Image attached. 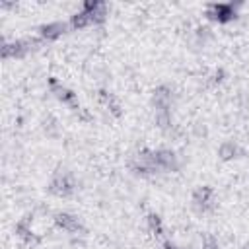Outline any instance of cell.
I'll return each instance as SVG.
<instances>
[{
	"label": "cell",
	"mask_w": 249,
	"mask_h": 249,
	"mask_svg": "<svg viewBox=\"0 0 249 249\" xmlns=\"http://www.w3.org/2000/svg\"><path fill=\"white\" fill-rule=\"evenodd\" d=\"M54 222H56L58 228H62V230L68 231V233H76V231L82 230L80 220H78L74 214H68V212H58V214H54Z\"/></svg>",
	"instance_id": "obj_6"
},
{
	"label": "cell",
	"mask_w": 249,
	"mask_h": 249,
	"mask_svg": "<svg viewBox=\"0 0 249 249\" xmlns=\"http://www.w3.org/2000/svg\"><path fill=\"white\" fill-rule=\"evenodd\" d=\"M51 91H53V93H54V97H56L58 101H62L64 105L72 107L74 111H78V109H80V103H78V99H76V93H74L72 89H68L66 86L58 84L56 80H51Z\"/></svg>",
	"instance_id": "obj_4"
},
{
	"label": "cell",
	"mask_w": 249,
	"mask_h": 249,
	"mask_svg": "<svg viewBox=\"0 0 249 249\" xmlns=\"http://www.w3.org/2000/svg\"><path fill=\"white\" fill-rule=\"evenodd\" d=\"M152 105H154V111H169L171 109V88L167 86L156 88L152 95Z\"/></svg>",
	"instance_id": "obj_5"
},
{
	"label": "cell",
	"mask_w": 249,
	"mask_h": 249,
	"mask_svg": "<svg viewBox=\"0 0 249 249\" xmlns=\"http://www.w3.org/2000/svg\"><path fill=\"white\" fill-rule=\"evenodd\" d=\"M66 29H68V23H64V21H53V23H47V25H41L39 27V37L41 39H47V41H53V39H58Z\"/></svg>",
	"instance_id": "obj_7"
},
{
	"label": "cell",
	"mask_w": 249,
	"mask_h": 249,
	"mask_svg": "<svg viewBox=\"0 0 249 249\" xmlns=\"http://www.w3.org/2000/svg\"><path fill=\"white\" fill-rule=\"evenodd\" d=\"M76 189V181L72 177V173L68 171H56L51 179V185H49V191L56 196H70Z\"/></svg>",
	"instance_id": "obj_1"
},
{
	"label": "cell",
	"mask_w": 249,
	"mask_h": 249,
	"mask_svg": "<svg viewBox=\"0 0 249 249\" xmlns=\"http://www.w3.org/2000/svg\"><path fill=\"white\" fill-rule=\"evenodd\" d=\"M243 154V150L237 146V142H233V140H226V142H222L220 144V148H218V156H220V160H224V161H230V160H233V158H237V156H241Z\"/></svg>",
	"instance_id": "obj_9"
},
{
	"label": "cell",
	"mask_w": 249,
	"mask_h": 249,
	"mask_svg": "<svg viewBox=\"0 0 249 249\" xmlns=\"http://www.w3.org/2000/svg\"><path fill=\"white\" fill-rule=\"evenodd\" d=\"M206 16L218 23H228L235 18V6L233 4H210Z\"/></svg>",
	"instance_id": "obj_3"
},
{
	"label": "cell",
	"mask_w": 249,
	"mask_h": 249,
	"mask_svg": "<svg viewBox=\"0 0 249 249\" xmlns=\"http://www.w3.org/2000/svg\"><path fill=\"white\" fill-rule=\"evenodd\" d=\"M148 224H150V228H152V231H154L156 235L161 233L163 226H161V218H160L158 214H150V216H148Z\"/></svg>",
	"instance_id": "obj_10"
},
{
	"label": "cell",
	"mask_w": 249,
	"mask_h": 249,
	"mask_svg": "<svg viewBox=\"0 0 249 249\" xmlns=\"http://www.w3.org/2000/svg\"><path fill=\"white\" fill-rule=\"evenodd\" d=\"M202 249H220V247H218V243H216V241H214L212 237H208V239L204 241V245H202Z\"/></svg>",
	"instance_id": "obj_11"
},
{
	"label": "cell",
	"mask_w": 249,
	"mask_h": 249,
	"mask_svg": "<svg viewBox=\"0 0 249 249\" xmlns=\"http://www.w3.org/2000/svg\"><path fill=\"white\" fill-rule=\"evenodd\" d=\"M29 45H31V41H16V43H12V45H8V43H4V47H2V56L4 58H10V56H23L27 51H29Z\"/></svg>",
	"instance_id": "obj_8"
},
{
	"label": "cell",
	"mask_w": 249,
	"mask_h": 249,
	"mask_svg": "<svg viewBox=\"0 0 249 249\" xmlns=\"http://www.w3.org/2000/svg\"><path fill=\"white\" fill-rule=\"evenodd\" d=\"M193 206L198 212L212 210V206H214V191H212V187H208V185L196 187L195 193H193Z\"/></svg>",
	"instance_id": "obj_2"
}]
</instances>
